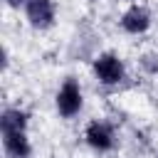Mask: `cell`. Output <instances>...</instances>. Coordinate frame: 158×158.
<instances>
[{
	"mask_svg": "<svg viewBox=\"0 0 158 158\" xmlns=\"http://www.w3.org/2000/svg\"><path fill=\"white\" fill-rule=\"evenodd\" d=\"M57 109H59L62 116H74L81 109V91H79V84L74 79H67L64 86L59 89V94H57Z\"/></svg>",
	"mask_w": 158,
	"mask_h": 158,
	"instance_id": "6da1fadb",
	"label": "cell"
},
{
	"mask_svg": "<svg viewBox=\"0 0 158 158\" xmlns=\"http://www.w3.org/2000/svg\"><path fill=\"white\" fill-rule=\"evenodd\" d=\"M94 72L104 84H116L123 77V67H121L118 57H114V54H101L94 62Z\"/></svg>",
	"mask_w": 158,
	"mask_h": 158,
	"instance_id": "7a4b0ae2",
	"label": "cell"
},
{
	"mask_svg": "<svg viewBox=\"0 0 158 158\" xmlns=\"http://www.w3.org/2000/svg\"><path fill=\"white\" fill-rule=\"evenodd\" d=\"M27 20L30 25L44 30L54 22V7L52 0H27Z\"/></svg>",
	"mask_w": 158,
	"mask_h": 158,
	"instance_id": "3957f363",
	"label": "cell"
},
{
	"mask_svg": "<svg viewBox=\"0 0 158 158\" xmlns=\"http://www.w3.org/2000/svg\"><path fill=\"white\" fill-rule=\"evenodd\" d=\"M121 25H123V30L131 32V35L146 32L148 25H151V15H148L146 7H138V5H136V7H131V10L121 17Z\"/></svg>",
	"mask_w": 158,
	"mask_h": 158,
	"instance_id": "277c9868",
	"label": "cell"
},
{
	"mask_svg": "<svg viewBox=\"0 0 158 158\" xmlns=\"http://www.w3.org/2000/svg\"><path fill=\"white\" fill-rule=\"evenodd\" d=\"M86 141H89V146H94V148H99V151H109V148L114 146L111 128H109L106 123H99V121L89 123V128H86Z\"/></svg>",
	"mask_w": 158,
	"mask_h": 158,
	"instance_id": "5b68a950",
	"label": "cell"
},
{
	"mask_svg": "<svg viewBox=\"0 0 158 158\" xmlns=\"http://www.w3.org/2000/svg\"><path fill=\"white\" fill-rule=\"evenodd\" d=\"M2 138H5V151H7L10 156H15V158H25V156H30V143H27V138H25L22 131L2 133Z\"/></svg>",
	"mask_w": 158,
	"mask_h": 158,
	"instance_id": "8992f818",
	"label": "cell"
},
{
	"mask_svg": "<svg viewBox=\"0 0 158 158\" xmlns=\"http://www.w3.org/2000/svg\"><path fill=\"white\" fill-rule=\"evenodd\" d=\"M25 123H27V114H25V111H17V109H10V111H5V114H2V118H0L2 133L25 131Z\"/></svg>",
	"mask_w": 158,
	"mask_h": 158,
	"instance_id": "52a82bcc",
	"label": "cell"
},
{
	"mask_svg": "<svg viewBox=\"0 0 158 158\" xmlns=\"http://www.w3.org/2000/svg\"><path fill=\"white\" fill-rule=\"evenodd\" d=\"M141 67H143L148 74H158V54H156V52H151V54H143V59H141Z\"/></svg>",
	"mask_w": 158,
	"mask_h": 158,
	"instance_id": "ba28073f",
	"label": "cell"
},
{
	"mask_svg": "<svg viewBox=\"0 0 158 158\" xmlns=\"http://www.w3.org/2000/svg\"><path fill=\"white\" fill-rule=\"evenodd\" d=\"M20 2H22V0H7V5H12V7H17Z\"/></svg>",
	"mask_w": 158,
	"mask_h": 158,
	"instance_id": "9c48e42d",
	"label": "cell"
},
{
	"mask_svg": "<svg viewBox=\"0 0 158 158\" xmlns=\"http://www.w3.org/2000/svg\"><path fill=\"white\" fill-rule=\"evenodd\" d=\"M89 2H94V0H89Z\"/></svg>",
	"mask_w": 158,
	"mask_h": 158,
	"instance_id": "30bf717a",
	"label": "cell"
}]
</instances>
